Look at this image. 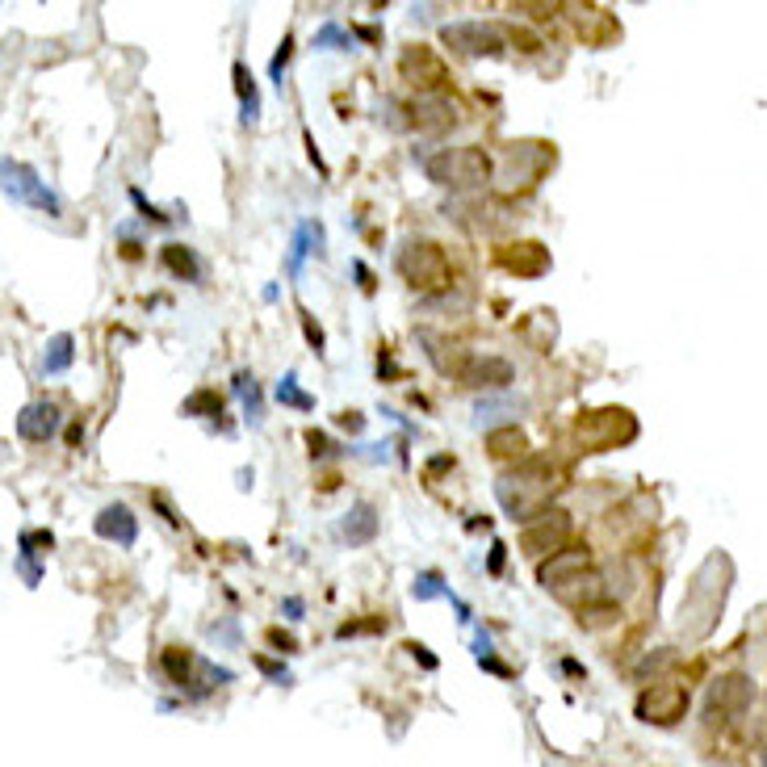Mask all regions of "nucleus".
Segmentation results:
<instances>
[{
  "mask_svg": "<svg viewBox=\"0 0 767 767\" xmlns=\"http://www.w3.org/2000/svg\"><path fill=\"white\" fill-rule=\"evenodd\" d=\"M93 528H97L101 541H113V546H134V541H139V516H134L126 504L101 507Z\"/></svg>",
  "mask_w": 767,
  "mask_h": 767,
  "instance_id": "nucleus-18",
  "label": "nucleus"
},
{
  "mask_svg": "<svg viewBox=\"0 0 767 767\" xmlns=\"http://www.w3.org/2000/svg\"><path fill=\"white\" fill-rule=\"evenodd\" d=\"M181 411H185V416H219L222 403H219V395H214V390H198V395L185 398V407H181Z\"/></svg>",
  "mask_w": 767,
  "mask_h": 767,
  "instance_id": "nucleus-30",
  "label": "nucleus"
},
{
  "mask_svg": "<svg viewBox=\"0 0 767 767\" xmlns=\"http://www.w3.org/2000/svg\"><path fill=\"white\" fill-rule=\"evenodd\" d=\"M495 264H499L504 273L533 281V277H546L554 261H549V248L541 240H516V243L495 248Z\"/></svg>",
  "mask_w": 767,
  "mask_h": 767,
  "instance_id": "nucleus-12",
  "label": "nucleus"
},
{
  "mask_svg": "<svg viewBox=\"0 0 767 767\" xmlns=\"http://www.w3.org/2000/svg\"><path fill=\"white\" fill-rule=\"evenodd\" d=\"M411 592H416V600H432V595H449V587H440V575L428 570V575H419V579H416Z\"/></svg>",
  "mask_w": 767,
  "mask_h": 767,
  "instance_id": "nucleus-33",
  "label": "nucleus"
},
{
  "mask_svg": "<svg viewBox=\"0 0 767 767\" xmlns=\"http://www.w3.org/2000/svg\"><path fill=\"white\" fill-rule=\"evenodd\" d=\"M504 541H495L491 546V562H487V570H491V575H499V570H504Z\"/></svg>",
  "mask_w": 767,
  "mask_h": 767,
  "instance_id": "nucleus-39",
  "label": "nucleus"
},
{
  "mask_svg": "<svg viewBox=\"0 0 767 767\" xmlns=\"http://www.w3.org/2000/svg\"><path fill=\"white\" fill-rule=\"evenodd\" d=\"M336 424H340V428H349V432H361V428H365V419L357 416V411H344V416L336 419Z\"/></svg>",
  "mask_w": 767,
  "mask_h": 767,
  "instance_id": "nucleus-41",
  "label": "nucleus"
},
{
  "mask_svg": "<svg viewBox=\"0 0 767 767\" xmlns=\"http://www.w3.org/2000/svg\"><path fill=\"white\" fill-rule=\"evenodd\" d=\"M487 449H491V457H525L528 437H525V432H520L516 424L491 428V432H487Z\"/></svg>",
  "mask_w": 767,
  "mask_h": 767,
  "instance_id": "nucleus-21",
  "label": "nucleus"
},
{
  "mask_svg": "<svg viewBox=\"0 0 767 767\" xmlns=\"http://www.w3.org/2000/svg\"><path fill=\"white\" fill-rule=\"evenodd\" d=\"M315 46L319 51H344V46H352V34L340 30V25H323V30L315 34Z\"/></svg>",
  "mask_w": 767,
  "mask_h": 767,
  "instance_id": "nucleus-32",
  "label": "nucleus"
},
{
  "mask_svg": "<svg viewBox=\"0 0 767 767\" xmlns=\"http://www.w3.org/2000/svg\"><path fill=\"white\" fill-rule=\"evenodd\" d=\"M59 424H64L59 407L46 403V398H38V403H25L22 407V416H17V437H25V440H51L59 432Z\"/></svg>",
  "mask_w": 767,
  "mask_h": 767,
  "instance_id": "nucleus-19",
  "label": "nucleus"
},
{
  "mask_svg": "<svg viewBox=\"0 0 767 767\" xmlns=\"http://www.w3.org/2000/svg\"><path fill=\"white\" fill-rule=\"evenodd\" d=\"M751 704V683L742 675H722L709 688V722H730Z\"/></svg>",
  "mask_w": 767,
  "mask_h": 767,
  "instance_id": "nucleus-17",
  "label": "nucleus"
},
{
  "mask_svg": "<svg viewBox=\"0 0 767 767\" xmlns=\"http://www.w3.org/2000/svg\"><path fill=\"white\" fill-rule=\"evenodd\" d=\"M398 273L411 290L419 294H437V290H449L453 273H449V256L440 252V243H428V240H411L398 252Z\"/></svg>",
  "mask_w": 767,
  "mask_h": 767,
  "instance_id": "nucleus-5",
  "label": "nucleus"
},
{
  "mask_svg": "<svg viewBox=\"0 0 767 767\" xmlns=\"http://www.w3.org/2000/svg\"><path fill=\"white\" fill-rule=\"evenodd\" d=\"M17 546H22V554H17V558L34 562V558H38V554H51V546H55V537H51V533H22V541H17Z\"/></svg>",
  "mask_w": 767,
  "mask_h": 767,
  "instance_id": "nucleus-31",
  "label": "nucleus"
},
{
  "mask_svg": "<svg viewBox=\"0 0 767 767\" xmlns=\"http://www.w3.org/2000/svg\"><path fill=\"white\" fill-rule=\"evenodd\" d=\"M457 382L470 386V390H504L507 382H516V369H512V361H504V357L483 352V357H470V361L461 365Z\"/></svg>",
  "mask_w": 767,
  "mask_h": 767,
  "instance_id": "nucleus-16",
  "label": "nucleus"
},
{
  "mask_svg": "<svg viewBox=\"0 0 767 767\" xmlns=\"http://www.w3.org/2000/svg\"><path fill=\"white\" fill-rule=\"evenodd\" d=\"M310 235H319V227L315 222H302V227L294 231V243H290V273H302V261H307L315 248H310Z\"/></svg>",
  "mask_w": 767,
  "mask_h": 767,
  "instance_id": "nucleus-28",
  "label": "nucleus"
},
{
  "mask_svg": "<svg viewBox=\"0 0 767 767\" xmlns=\"http://www.w3.org/2000/svg\"><path fill=\"white\" fill-rule=\"evenodd\" d=\"M5 193L17 202H30L34 210H46V214H59V198L51 193V189L34 176V168L25 164H13V160H5Z\"/></svg>",
  "mask_w": 767,
  "mask_h": 767,
  "instance_id": "nucleus-14",
  "label": "nucleus"
},
{
  "mask_svg": "<svg viewBox=\"0 0 767 767\" xmlns=\"http://www.w3.org/2000/svg\"><path fill=\"white\" fill-rule=\"evenodd\" d=\"M725 579H730V558H725V554H709L680 604V634L683 637L696 642V637H704L713 629V621L722 613V600H725Z\"/></svg>",
  "mask_w": 767,
  "mask_h": 767,
  "instance_id": "nucleus-2",
  "label": "nucleus"
},
{
  "mask_svg": "<svg viewBox=\"0 0 767 767\" xmlns=\"http://www.w3.org/2000/svg\"><path fill=\"white\" fill-rule=\"evenodd\" d=\"M575 440H579L583 453L625 449L637 440V419L625 407H595V411H583L575 419Z\"/></svg>",
  "mask_w": 767,
  "mask_h": 767,
  "instance_id": "nucleus-3",
  "label": "nucleus"
},
{
  "mask_svg": "<svg viewBox=\"0 0 767 767\" xmlns=\"http://www.w3.org/2000/svg\"><path fill=\"white\" fill-rule=\"evenodd\" d=\"M281 608H285V616H290V621H298V616H302V600H298V595H290Z\"/></svg>",
  "mask_w": 767,
  "mask_h": 767,
  "instance_id": "nucleus-43",
  "label": "nucleus"
},
{
  "mask_svg": "<svg viewBox=\"0 0 767 767\" xmlns=\"http://www.w3.org/2000/svg\"><path fill=\"white\" fill-rule=\"evenodd\" d=\"M164 269H168V273H176L181 281H198V277H202V261L193 256V248H185V243H168V248H164Z\"/></svg>",
  "mask_w": 767,
  "mask_h": 767,
  "instance_id": "nucleus-23",
  "label": "nucleus"
},
{
  "mask_svg": "<svg viewBox=\"0 0 767 767\" xmlns=\"http://www.w3.org/2000/svg\"><path fill=\"white\" fill-rule=\"evenodd\" d=\"M512 43H520V51H528V55L541 51V38L537 34H528V30H512Z\"/></svg>",
  "mask_w": 767,
  "mask_h": 767,
  "instance_id": "nucleus-35",
  "label": "nucleus"
},
{
  "mask_svg": "<svg viewBox=\"0 0 767 767\" xmlns=\"http://www.w3.org/2000/svg\"><path fill=\"white\" fill-rule=\"evenodd\" d=\"M562 17H566V25L575 30V38L583 46H608L621 34L616 17L608 9H600V5H562Z\"/></svg>",
  "mask_w": 767,
  "mask_h": 767,
  "instance_id": "nucleus-10",
  "label": "nucleus"
},
{
  "mask_svg": "<svg viewBox=\"0 0 767 767\" xmlns=\"http://www.w3.org/2000/svg\"><path fill=\"white\" fill-rule=\"evenodd\" d=\"M398 72H403L407 84H416V93H445V84H449L445 59L428 46H407L398 55Z\"/></svg>",
  "mask_w": 767,
  "mask_h": 767,
  "instance_id": "nucleus-9",
  "label": "nucleus"
},
{
  "mask_svg": "<svg viewBox=\"0 0 767 767\" xmlns=\"http://www.w3.org/2000/svg\"><path fill=\"white\" fill-rule=\"evenodd\" d=\"M256 667L264 671V675H269V680H290V675H285V667H277V663H269V658H256Z\"/></svg>",
  "mask_w": 767,
  "mask_h": 767,
  "instance_id": "nucleus-38",
  "label": "nucleus"
},
{
  "mask_svg": "<svg viewBox=\"0 0 767 767\" xmlns=\"http://www.w3.org/2000/svg\"><path fill=\"white\" fill-rule=\"evenodd\" d=\"M637 717L650 725H675L688 713V688L683 683H650L637 692Z\"/></svg>",
  "mask_w": 767,
  "mask_h": 767,
  "instance_id": "nucleus-8",
  "label": "nucleus"
},
{
  "mask_svg": "<svg viewBox=\"0 0 767 767\" xmlns=\"http://www.w3.org/2000/svg\"><path fill=\"white\" fill-rule=\"evenodd\" d=\"M554 331H558V328H554V315H549V310H533V315L520 323V336H525L533 349H541V352L554 344Z\"/></svg>",
  "mask_w": 767,
  "mask_h": 767,
  "instance_id": "nucleus-26",
  "label": "nucleus"
},
{
  "mask_svg": "<svg viewBox=\"0 0 767 767\" xmlns=\"http://www.w3.org/2000/svg\"><path fill=\"white\" fill-rule=\"evenodd\" d=\"M440 38L453 46V51H466V55H499L504 51V30L495 22H453L440 30Z\"/></svg>",
  "mask_w": 767,
  "mask_h": 767,
  "instance_id": "nucleus-11",
  "label": "nucleus"
},
{
  "mask_svg": "<svg viewBox=\"0 0 767 767\" xmlns=\"http://www.w3.org/2000/svg\"><path fill=\"white\" fill-rule=\"evenodd\" d=\"M592 570V549L587 546H566V549H558L554 558H546L537 566V579H541V587H562V583H570V579H579V575H587Z\"/></svg>",
  "mask_w": 767,
  "mask_h": 767,
  "instance_id": "nucleus-15",
  "label": "nucleus"
},
{
  "mask_svg": "<svg viewBox=\"0 0 767 767\" xmlns=\"http://www.w3.org/2000/svg\"><path fill=\"white\" fill-rule=\"evenodd\" d=\"M562 474L549 461H520L516 470H507L495 483V499L512 520H537L541 512H549V499L558 495Z\"/></svg>",
  "mask_w": 767,
  "mask_h": 767,
  "instance_id": "nucleus-1",
  "label": "nucleus"
},
{
  "mask_svg": "<svg viewBox=\"0 0 767 767\" xmlns=\"http://www.w3.org/2000/svg\"><path fill=\"white\" fill-rule=\"evenodd\" d=\"M164 671L172 675L176 688H185V683H193V671H202V658H193L181 646H168L164 650Z\"/></svg>",
  "mask_w": 767,
  "mask_h": 767,
  "instance_id": "nucleus-24",
  "label": "nucleus"
},
{
  "mask_svg": "<svg viewBox=\"0 0 767 767\" xmlns=\"http://www.w3.org/2000/svg\"><path fill=\"white\" fill-rule=\"evenodd\" d=\"M235 395H243V411H248V424H261L264 407H261V386H256L252 373H235Z\"/></svg>",
  "mask_w": 767,
  "mask_h": 767,
  "instance_id": "nucleus-27",
  "label": "nucleus"
},
{
  "mask_svg": "<svg viewBox=\"0 0 767 767\" xmlns=\"http://www.w3.org/2000/svg\"><path fill=\"white\" fill-rule=\"evenodd\" d=\"M549 164H554V147H546V143H507L499 181H504L507 193L512 189H528V185H537Z\"/></svg>",
  "mask_w": 767,
  "mask_h": 767,
  "instance_id": "nucleus-6",
  "label": "nucleus"
},
{
  "mask_svg": "<svg viewBox=\"0 0 767 767\" xmlns=\"http://www.w3.org/2000/svg\"><path fill=\"white\" fill-rule=\"evenodd\" d=\"M290 55H294V38L285 34L281 38V46H277V55H273V64H269V76L281 84V76H285V64H290Z\"/></svg>",
  "mask_w": 767,
  "mask_h": 767,
  "instance_id": "nucleus-34",
  "label": "nucleus"
},
{
  "mask_svg": "<svg viewBox=\"0 0 767 767\" xmlns=\"http://www.w3.org/2000/svg\"><path fill=\"white\" fill-rule=\"evenodd\" d=\"M407 110H411V126L419 134H445L461 122V105L449 101L445 93H416V101Z\"/></svg>",
  "mask_w": 767,
  "mask_h": 767,
  "instance_id": "nucleus-13",
  "label": "nucleus"
},
{
  "mask_svg": "<svg viewBox=\"0 0 767 767\" xmlns=\"http://www.w3.org/2000/svg\"><path fill=\"white\" fill-rule=\"evenodd\" d=\"M340 537L349 541V546H369V541L378 537V512H373V504H357L349 516H344Z\"/></svg>",
  "mask_w": 767,
  "mask_h": 767,
  "instance_id": "nucleus-20",
  "label": "nucleus"
},
{
  "mask_svg": "<svg viewBox=\"0 0 767 767\" xmlns=\"http://www.w3.org/2000/svg\"><path fill=\"white\" fill-rule=\"evenodd\" d=\"M352 269H357V281H361V290H373V273H369V269H365L361 261L352 264Z\"/></svg>",
  "mask_w": 767,
  "mask_h": 767,
  "instance_id": "nucleus-44",
  "label": "nucleus"
},
{
  "mask_svg": "<svg viewBox=\"0 0 767 767\" xmlns=\"http://www.w3.org/2000/svg\"><path fill=\"white\" fill-rule=\"evenodd\" d=\"M307 445H310V453H315V457H328V453H331V445H328V437H323V432H307Z\"/></svg>",
  "mask_w": 767,
  "mask_h": 767,
  "instance_id": "nucleus-37",
  "label": "nucleus"
},
{
  "mask_svg": "<svg viewBox=\"0 0 767 767\" xmlns=\"http://www.w3.org/2000/svg\"><path fill=\"white\" fill-rule=\"evenodd\" d=\"M72 357H76V340H72L67 331H59L43 352V373H67L72 369Z\"/></svg>",
  "mask_w": 767,
  "mask_h": 767,
  "instance_id": "nucleus-25",
  "label": "nucleus"
},
{
  "mask_svg": "<svg viewBox=\"0 0 767 767\" xmlns=\"http://www.w3.org/2000/svg\"><path fill=\"white\" fill-rule=\"evenodd\" d=\"M269 642H273V646H281L285 654H294V637L281 634V629H269Z\"/></svg>",
  "mask_w": 767,
  "mask_h": 767,
  "instance_id": "nucleus-40",
  "label": "nucleus"
},
{
  "mask_svg": "<svg viewBox=\"0 0 767 767\" xmlns=\"http://www.w3.org/2000/svg\"><path fill=\"white\" fill-rule=\"evenodd\" d=\"M235 93H240L243 105V126H256L261 122V93H256V80L243 64H235Z\"/></svg>",
  "mask_w": 767,
  "mask_h": 767,
  "instance_id": "nucleus-22",
  "label": "nucleus"
},
{
  "mask_svg": "<svg viewBox=\"0 0 767 767\" xmlns=\"http://www.w3.org/2000/svg\"><path fill=\"white\" fill-rule=\"evenodd\" d=\"M424 172H428V181H437V185L478 189L491 181L495 164L483 147H445V152H437L432 160H424Z\"/></svg>",
  "mask_w": 767,
  "mask_h": 767,
  "instance_id": "nucleus-4",
  "label": "nucleus"
},
{
  "mask_svg": "<svg viewBox=\"0 0 767 767\" xmlns=\"http://www.w3.org/2000/svg\"><path fill=\"white\" fill-rule=\"evenodd\" d=\"M302 331H307V340L315 344V352H323V331H319V323L310 315H302Z\"/></svg>",
  "mask_w": 767,
  "mask_h": 767,
  "instance_id": "nucleus-36",
  "label": "nucleus"
},
{
  "mask_svg": "<svg viewBox=\"0 0 767 767\" xmlns=\"http://www.w3.org/2000/svg\"><path fill=\"white\" fill-rule=\"evenodd\" d=\"M407 650H411V654H416V658H419V663H424V667H428V671H432V667H437V658H432V654H428V650H424V646H419V642H407Z\"/></svg>",
  "mask_w": 767,
  "mask_h": 767,
  "instance_id": "nucleus-42",
  "label": "nucleus"
},
{
  "mask_svg": "<svg viewBox=\"0 0 767 767\" xmlns=\"http://www.w3.org/2000/svg\"><path fill=\"white\" fill-rule=\"evenodd\" d=\"M763 767H767V759H763Z\"/></svg>",
  "mask_w": 767,
  "mask_h": 767,
  "instance_id": "nucleus-45",
  "label": "nucleus"
},
{
  "mask_svg": "<svg viewBox=\"0 0 767 767\" xmlns=\"http://www.w3.org/2000/svg\"><path fill=\"white\" fill-rule=\"evenodd\" d=\"M277 398H281L285 407H298V411H310V407H315V398L298 386V373H285L281 382H277Z\"/></svg>",
  "mask_w": 767,
  "mask_h": 767,
  "instance_id": "nucleus-29",
  "label": "nucleus"
},
{
  "mask_svg": "<svg viewBox=\"0 0 767 767\" xmlns=\"http://www.w3.org/2000/svg\"><path fill=\"white\" fill-rule=\"evenodd\" d=\"M566 537H570V512L549 507V512H541L537 520H528V525H525V533H520V549H525L528 558L546 562V554L554 558L558 549H566Z\"/></svg>",
  "mask_w": 767,
  "mask_h": 767,
  "instance_id": "nucleus-7",
  "label": "nucleus"
}]
</instances>
